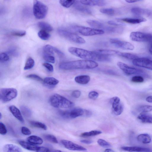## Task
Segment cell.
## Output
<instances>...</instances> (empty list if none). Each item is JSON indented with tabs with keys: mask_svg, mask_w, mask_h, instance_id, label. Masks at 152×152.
<instances>
[{
	"mask_svg": "<svg viewBox=\"0 0 152 152\" xmlns=\"http://www.w3.org/2000/svg\"><path fill=\"white\" fill-rule=\"evenodd\" d=\"M26 77L27 78L36 80L41 82H43V80L37 75L34 74H31L27 75Z\"/></svg>",
	"mask_w": 152,
	"mask_h": 152,
	"instance_id": "cell-41",
	"label": "cell"
},
{
	"mask_svg": "<svg viewBox=\"0 0 152 152\" xmlns=\"http://www.w3.org/2000/svg\"><path fill=\"white\" fill-rule=\"evenodd\" d=\"M57 32L61 37L72 42L80 44L86 42L85 40L83 38L65 29L59 28L57 30Z\"/></svg>",
	"mask_w": 152,
	"mask_h": 152,
	"instance_id": "cell-6",
	"label": "cell"
},
{
	"mask_svg": "<svg viewBox=\"0 0 152 152\" xmlns=\"http://www.w3.org/2000/svg\"><path fill=\"white\" fill-rule=\"evenodd\" d=\"M1 117H2V115H1V113H0V119H1Z\"/></svg>",
	"mask_w": 152,
	"mask_h": 152,
	"instance_id": "cell-62",
	"label": "cell"
},
{
	"mask_svg": "<svg viewBox=\"0 0 152 152\" xmlns=\"http://www.w3.org/2000/svg\"><path fill=\"white\" fill-rule=\"evenodd\" d=\"M52 152H64L58 150H56L53 151Z\"/></svg>",
	"mask_w": 152,
	"mask_h": 152,
	"instance_id": "cell-61",
	"label": "cell"
},
{
	"mask_svg": "<svg viewBox=\"0 0 152 152\" xmlns=\"http://www.w3.org/2000/svg\"><path fill=\"white\" fill-rule=\"evenodd\" d=\"M21 112L25 117L28 118L32 115V112L30 109L27 107L22 105L20 107Z\"/></svg>",
	"mask_w": 152,
	"mask_h": 152,
	"instance_id": "cell-34",
	"label": "cell"
},
{
	"mask_svg": "<svg viewBox=\"0 0 152 152\" xmlns=\"http://www.w3.org/2000/svg\"><path fill=\"white\" fill-rule=\"evenodd\" d=\"M74 6L76 9L80 12L88 14H92V12L89 8L82 5L78 1L75 3Z\"/></svg>",
	"mask_w": 152,
	"mask_h": 152,
	"instance_id": "cell-25",
	"label": "cell"
},
{
	"mask_svg": "<svg viewBox=\"0 0 152 152\" xmlns=\"http://www.w3.org/2000/svg\"><path fill=\"white\" fill-rule=\"evenodd\" d=\"M15 48H12L9 50V52L11 54H13V55H16L17 54V52Z\"/></svg>",
	"mask_w": 152,
	"mask_h": 152,
	"instance_id": "cell-57",
	"label": "cell"
},
{
	"mask_svg": "<svg viewBox=\"0 0 152 152\" xmlns=\"http://www.w3.org/2000/svg\"><path fill=\"white\" fill-rule=\"evenodd\" d=\"M137 118L142 123L152 124V115L148 112H141Z\"/></svg>",
	"mask_w": 152,
	"mask_h": 152,
	"instance_id": "cell-19",
	"label": "cell"
},
{
	"mask_svg": "<svg viewBox=\"0 0 152 152\" xmlns=\"http://www.w3.org/2000/svg\"><path fill=\"white\" fill-rule=\"evenodd\" d=\"M133 64L137 66L152 70V60L146 58H137L133 60Z\"/></svg>",
	"mask_w": 152,
	"mask_h": 152,
	"instance_id": "cell-14",
	"label": "cell"
},
{
	"mask_svg": "<svg viewBox=\"0 0 152 152\" xmlns=\"http://www.w3.org/2000/svg\"><path fill=\"white\" fill-rule=\"evenodd\" d=\"M121 149L124 151L130 152H151L152 151L148 148L137 146H124L122 147Z\"/></svg>",
	"mask_w": 152,
	"mask_h": 152,
	"instance_id": "cell-16",
	"label": "cell"
},
{
	"mask_svg": "<svg viewBox=\"0 0 152 152\" xmlns=\"http://www.w3.org/2000/svg\"><path fill=\"white\" fill-rule=\"evenodd\" d=\"M146 100L149 103H152V96L147 97L146 99Z\"/></svg>",
	"mask_w": 152,
	"mask_h": 152,
	"instance_id": "cell-58",
	"label": "cell"
},
{
	"mask_svg": "<svg viewBox=\"0 0 152 152\" xmlns=\"http://www.w3.org/2000/svg\"><path fill=\"white\" fill-rule=\"evenodd\" d=\"M140 111L148 112L152 111V106L142 105L138 107V109Z\"/></svg>",
	"mask_w": 152,
	"mask_h": 152,
	"instance_id": "cell-43",
	"label": "cell"
},
{
	"mask_svg": "<svg viewBox=\"0 0 152 152\" xmlns=\"http://www.w3.org/2000/svg\"><path fill=\"white\" fill-rule=\"evenodd\" d=\"M107 23L110 25L115 26H122L121 24L117 23L114 21H108Z\"/></svg>",
	"mask_w": 152,
	"mask_h": 152,
	"instance_id": "cell-54",
	"label": "cell"
},
{
	"mask_svg": "<svg viewBox=\"0 0 152 152\" xmlns=\"http://www.w3.org/2000/svg\"><path fill=\"white\" fill-rule=\"evenodd\" d=\"M8 55L5 53H1L0 54V61L1 62L8 61L9 59Z\"/></svg>",
	"mask_w": 152,
	"mask_h": 152,
	"instance_id": "cell-45",
	"label": "cell"
},
{
	"mask_svg": "<svg viewBox=\"0 0 152 152\" xmlns=\"http://www.w3.org/2000/svg\"><path fill=\"white\" fill-rule=\"evenodd\" d=\"M75 1L74 0H60L59 1L60 4L63 7L68 8L75 3Z\"/></svg>",
	"mask_w": 152,
	"mask_h": 152,
	"instance_id": "cell-39",
	"label": "cell"
},
{
	"mask_svg": "<svg viewBox=\"0 0 152 152\" xmlns=\"http://www.w3.org/2000/svg\"><path fill=\"white\" fill-rule=\"evenodd\" d=\"M102 133V132L98 130H92L89 132H86L82 133L81 136L82 137H88L94 136L99 134Z\"/></svg>",
	"mask_w": 152,
	"mask_h": 152,
	"instance_id": "cell-37",
	"label": "cell"
},
{
	"mask_svg": "<svg viewBox=\"0 0 152 152\" xmlns=\"http://www.w3.org/2000/svg\"><path fill=\"white\" fill-rule=\"evenodd\" d=\"M34 64L35 62L34 59L30 57L27 59L24 69L25 70L31 69L34 67Z\"/></svg>",
	"mask_w": 152,
	"mask_h": 152,
	"instance_id": "cell-35",
	"label": "cell"
},
{
	"mask_svg": "<svg viewBox=\"0 0 152 152\" xmlns=\"http://www.w3.org/2000/svg\"><path fill=\"white\" fill-rule=\"evenodd\" d=\"M100 54L109 56V55H116L118 51L108 49H98L94 51Z\"/></svg>",
	"mask_w": 152,
	"mask_h": 152,
	"instance_id": "cell-28",
	"label": "cell"
},
{
	"mask_svg": "<svg viewBox=\"0 0 152 152\" xmlns=\"http://www.w3.org/2000/svg\"><path fill=\"white\" fill-rule=\"evenodd\" d=\"M70 29L85 36L100 35L104 33L102 30L78 25L71 26H70Z\"/></svg>",
	"mask_w": 152,
	"mask_h": 152,
	"instance_id": "cell-5",
	"label": "cell"
},
{
	"mask_svg": "<svg viewBox=\"0 0 152 152\" xmlns=\"http://www.w3.org/2000/svg\"><path fill=\"white\" fill-rule=\"evenodd\" d=\"M85 110L81 108H76L69 110H61L59 112L62 117L68 119H72L82 116L84 114Z\"/></svg>",
	"mask_w": 152,
	"mask_h": 152,
	"instance_id": "cell-10",
	"label": "cell"
},
{
	"mask_svg": "<svg viewBox=\"0 0 152 152\" xmlns=\"http://www.w3.org/2000/svg\"><path fill=\"white\" fill-rule=\"evenodd\" d=\"M101 12L107 15L112 16L115 14V10L112 8H102L100 10Z\"/></svg>",
	"mask_w": 152,
	"mask_h": 152,
	"instance_id": "cell-40",
	"label": "cell"
},
{
	"mask_svg": "<svg viewBox=\"0 0 152 152\" xmlns=\"http://www.w3.org/2000/svg\"><path fill=\"white\" fill-rule=\"evenodd\" d=\"M98 144L101 146L106 148L110 147L111 145L108 142L102 139H99L97 140Z\"/></svg>",
	"mask_w": 152,
	"mask_h": 152,
	"instance_id": "cell-42",
	"label": "cell"
},
{
	"mask_svg": "<svg viewBox=\"0 0 152 152\" xmlns=\"http://www.w3.org/2000/svg\"><path fill=\"white\" fill-rule=\"evenodd\" d=\"M87 23L91 26L94 28L102 30L107 33L112 34H120L123 31L122 26H112L105 25L99 21L92 20H88Z\"/></svg>",
	"mask_w": 152,
	"mask_h": 152,
	"instance_id": "cell-4",
	"label": "cell"
},
{
	"mask_svg": "<svg viewBox=\"0 0 152 152\" xmlns=\"http://www.w3.org/2000/svg\"><path fill=\"white\" fill-rule=\"evenodd\" d=\"M68 51L72 55L85 60L102 62L109 61L110 60L109 56L100 54L94 51L74 47L69 48Z\"/></svg>",
	"mask_w": 152,
	"mask_h": 152,
	"instance_id": "cell-1",
	"label": "cell"
},
{
	"mask_svg": "<svg viewBox=\"0 0 152 152\" xmlns=\"http://www.w3.org/2000/svg\"><path fill=\"white\" fill-rule=\"evenodd\" d=\"M43 137L46 140L54 143H58V140L56 137L51 134H45L43 136Z\"/></svg>",
	"mask_w": 152,
	"mask_h": 152,
	"instance_id": "cell-38",
	"label": "cell"
},
{
	"mask_svg": "<svg viewBox=\"0 0 152 152\" xmlns=\"http://www.w3.org/2000/svg\"><path fill=\"white\" fill-rule=\"evenodd\" d=\"M137 140L142 143L147 144L150 143L151 141L150 136L148 134H141L139 135L137 137Z\"/></svg>",
	"mask_w": 152,
	"mask_h": 152,
	"instance_id": "cell-29",
	"label": "cell"
},
{
	"mask_svg": "<svg viewBox=\"0 0 152 152\" xmlns=\"http://www.w3.org/2000/svg\"><path fill=\"white\" fill-rule=\"evenodd\" d=\"M7 132V130L5 125L2 122H0V134L4 135Z\"/></svg>",
	"mask_w": 152,
	"mask_h": 152,
	"instance_id": "cell-48",
	"label": "cell"
},
{
	"mask_svg": "<svg viewBox=\"0 0 152 152\" xmlns=\"http://www.w3.org/2000/svg\"><path fill=\"white\" fill-rule=\"evenodd\" d=\"M54 48L50 45H45L43 48V55L54 56Z\"/></svg>",
	"mask_w": 152,
	"mask_h": 152,
	"instance_id": "cell-30",
	"label": "cell"
},
{
	"mask_svg": "<svg viewBox=\"0 0 152 152\" xmlns=\"http://www.w3.org/2000/svg\"><path fill=\"white\" fill-rule=\"evenodd\" d=\"M117 65L118 67L127 75H142L144 74V72L143 70L131 67L121 62H118Z\"/></svg>",
	"mask_w": 152,
	"mask_h": 152,
	"instance_id": "cell-11",
	"label": "cell"
},
{
	"mask_svg": "<svg viewBox=\"0 0 152 152\" xmlns=\"http://www.w3.org/2000/svg\"><path fill=\"white\" fill-rule=\"evenodd\" d=\"M43 65L49 72H53V67L52 64L49 63L45 62L43 63Z\"/></svg>",
	"mask_w": 152,
	"mask_h": 152,
	"instance_id": "cell-51",
	"label": "cell"
},
{
	"mask_svg": "<svg viewBox=\"0 0 152 152\" xmlns=\"http://www.w3.org/2000/svg\"><path fill=\"white\" fill-rule=\"evenodd\" d=\"M21 132L23 134L29 135L31 134V132L30 129L25 126H22L21 128Z\"/></svg>",
	"mask_w": 152,
	"mask_h": 152,
	"instance_id": "cell-50",
	"label": "cell"
},
{
	"mask_svg": "<svg viewBox=\"0 0 152 152\" xmlns=\"http://www.w3.org/2000/svg\"><path fill=\"white\" fill-rule=\"evenodd\" d=\"M149 44V51L150 53L152 54V39L148 42Z\"/></svg>",
	"mask_w": 152,
	"mask_h": 152,
	"instance_id": "cell-56",
	"label": "cell"
},
{
	"mask_svg": "<svg viewBox=\"0 0 152 152\" xmlns=\"http://www.w3.org/2000/svg\"><path fill=\"white\" fill-rule=\"evenodd\" d=\"M80 142L86 144H89L92 142L91 140H80Z\"/></svg>",
	"mask_w": 152,
	"mask_h": 152,
	"instance_id": "cell-55",
	"label": "cell"
},
{
	"mask_svg": "<svg viewBox=\"0 0 152 152\" xmlns=\"http://www.w3.org/2000/svg\"><path fill=\"white\" fill-rule=\"evenodd\" d=\"M3 152H23L19 146L11 144L4 145L3 148Z\"/></svg>",
	"mask_w": 152,
	"mask_h": 152,
	"instance_id": "cell-20",
	"label": "cell"
},
{
	"mask_svg": "<svg viewBox=\"0 0 152 152\" xmlns=\"http://www.w3.org/2000/svg\"><path fill=\"white\" fill-rule=\"evenodd\" d=\"M26 32L25 31H14L12 32V35L18 37H23L26 35Z\"/></svg>",
	"mask_w": 152,
	"mask_h": 152,
	"instance_id": "cell-49",
	"label": "cell"
},
{
	"mask_svg": "<svg viewBox=\"0 0 152 152\" xmlns=\"http://www.w3.org/2000/svg\"><path fill=\"white\" fill-rule=\"evenodd\" d=\"M140 0H126L125 1L126 2L130 3H133L136 2H138V1H139Z\"/></svg>",
	"mask_w": 152,
	"mask_h": 152,
	"instance_id": "cell-59",
	"label": "cell"
},
{
	"mask_svg": "<svg viewBox=\"0 0 152 152\" xmlns=\"http://www.w3.org/2000/svg\"><path fill=\"white\" fill-rule=\"evenodd\" d=\"M61 142L66 148L72 151H85L86 149L83 146L66 140H62Z\"/></svg>",
	"mask_w": 152,
	"mask_h": 152,
	"instance_id": "cell-15",
	"label": "cell"
},
{
	"mask_svg": "<svg viewBox=\"0 0 152 152\" xmlns=\"http://www.w3.org/2000/svg\"><path fill=\"white\" fill-rule=\"evenodd\" d=\"M104 152H115L113 150L110 149H106Z\"/></svg>",
	"mask_w": 152,
	"mask_h": 152,
	"instance_id": "cell-60",
	"label": "cell"
},
{
	"mask_svg": "<svg viewBox=\"0 0 152 152\" xmlns=\"http://www.w3.org/2000/svg\"><path fill=\"white\" fill-rule=\"evenodd\" d=\"M130 38L134 41L148 43L152 39V34L140 31L132 32L130 34Z\"/></svg>",
	"mask_w": 152,
	"mask_h": 152,
	"instance_id": "cell-9",
	"label": "cell"
},
{
	"mask_svg": "<svg viewBox=\"0 0 152 152\" xmlns=\"http://www.w3.org/2000/svg\"><path fill=\"white\" fill-rule=\"evenodd\" d=\"M110 41L115 47L123 49L132 50L134 48V46L132 43L118 39H110Z\"/></svg>",
	"mask_w": 152,
	"mask_h": 152,
	"instance_id": "cell-13",
	"label": "cell"
},
{
	"mask_svg": "<svg viewBox=\"0 0 152 152\" xmlns=\"http://www.w3.org/2000/svg\"><path fill=\"white\" fill-rule=\"evenodd\" d=\"M29 123L33 127L45 130H47V127L46 125L42 122L32 121L29 122Z\"/></svg>",
	"mask_w": 152,
	"mask_h": 152,
	"instance_id": "cell-32",
	"label": "cell"
},
{
	"mask_svg": "<svg viewBox=\"0 0 152 152\" xmlns=\"http://www.w3.org/2000/svg\"><path fill=\"white\" fill-rule=\"evenodd\" d=\"M80 3L83 4L90 6H103L106 4L104 0H81Z\"/></svg>",
	"mask_w": 152,
	"mask_h": 152,
	"instance_id": "cell-21",
	"label": "cell"
},
{
	"mask_svg": "<svg viewBox=\"0 0 152 152\" xmlns=\"http://www.w3.org/2000/svg\"><path fill=\"white\" fill-rule=\"evenodd\" d=\"M99 96V94L96 91H92L90 92L88 94L89 98L93 100L96 99Z\"/></svg>",
	"mask_w": 152,
	"mask_h": 152,
	"instance_id": "cell-47",
	"label": "cell"
},
{
	"mask_svg": "<svg viewBox=\"0 0 152 152\" xmlns=\"http://www.w3.org/2000/svg\"><path fill=\"white\" fill-rule=\"evenodd\" d=\"M90 77L88 75H81L76 77L75 78V81L80 84H86L90 81Z\"/></svg>",
	"mask_w": 152,
	"mask_h": 152,
	"instance_id": "cell-26",
	"label": "cell"
},
{
	"mask_svg": "<svg viewBox=\"0 0 152 152\" xmlns=\"http://www.w3.org/2000/svg\"><path fill=\"white\" fill-rule=\"evenodd\" d=\"M98 66V64L94 61L85 59L64 62L60 63L59 68L63 70L77 69H92Z\"/></svg>",
	"mask_w": 152,
	"mask_h": 152,
	"instance_id": "cell-2",
	"label": "cell"
},
{
	"mask_svg": "<svg viewBox=\"0 0 152 152\" xmlns=\"http://www.w3.org/2000/svg\"><path fill=\"white\" fill-rule=\"evenodd\" d=\"M118 20L126 23L132 24H138L146 21V19L143 17L137 18H126L118 19Z\"/></svg>",
	"mask_w": 152,
	"mask_h": 152,
	"instance_id": "cell-18",
	"label": "cell"
},
{
	"mask_svg": "<svg viewBox=\"0 0 152 152\" xmlns=\"http://www.w3.org/2000/svg\"><path fill=\"white\" fill-rule=\"evenodd\" d=\"M36 151V152H52L48 148L43 146L38 147Z\"/></svg>",
	"mask_w": 152,
	"mask_h": 152,
	"instance_id": "cell-52",
	"label": "cell"
},
{
	"mask_svg": "<svg viewBox=\"0 0 152 152\" xmlns=\"http://www.w3.org/2000/svg\"><path fill=\"white\" fill-rule=\"evenodd\" d=\"M110 102L113 113L116 115H121L123 111L124 107L120 98L117 96L111 98Z\"/></svg>",
	"mask_w": 152,
	"mask_h": 152,
	"instance_id": "cell-12",
	"label": "cell"
},
{
	"mask_svg": "<svg viewBox=\"0 0 152 152\" xmlns=\"http://www.w3.org/2000/svg\"><path fill=\"white\" fill-rule=\"evenodd\" d=\"M18 95L17 90L14 88H2L0 90V99L6 103L15 98Z\"/></svg>",
	"mask_w": 152,
	"mask_h": 152,
	"instance_id": "cell-8",
	"label": "cell"
},
{
	"mask_svg": "<svg viewBox=\"0 0 152 152\" xmlns=\"http://www.w3.org/2000/svg\"><path fill=\"white\" fill-rule=\"evenodd\" d=\"M38 26L42 30L47 31H53V28L49 24L44 22H40L38 23Z\"/></svg>",
	"mask_w": 152,
	"mask_h": 152,
	"instance_id": "cell-33",
	"label": "cell"
},
{
	"mask_svg": "<svg viewBox=\"0 0 152 152\" xmlns=\"http://www.w3.org/2000/svg\"><path fill=\"white\" fill-rule=\"evenodd\" d=\"M59 82V81L54 77H47L43 79V83L46 86L53 88L58 84Z\"/></svg>",
	"mask_w": 152,
	"mask_h": 152,
	"instance_id": "cell-23",
	"label": "cell"
},
{
	"mask_svg": "<svg viewBox=\"0 0 152 152\" xmlns=\"http://www.w3.org/2000/svg\"><path fill=\"white\" fill-rule=\"evenodd\" d=\"M20 145L24 148L31 151H36L39 146L28 142L20 141Z\"/></svg>",
	"mask_w": 152,
	"mask_h": 152,
	"instance_id": "cell-24",
	"label": "cell"
},
{
	"mask_svg": "<svg viewBox=\"0 0 152 152\" xmlns=\"http://www.w3.org/2000/svg\"><path fill=\"white\" fill-rule=\"evenodd\" d=\"M49 101L50 104L55 108H68L72 107L74 105L72 102L57 94L51 95Z\"/></svg>",
	"mask_w": 152,
	"mask_h": 152,
	"instance_id": "cell-3",
	"label": "cell"
},
{
	"mask_svg": "<svg viewBox=\"0 0 152 152\" xmlns=\"http://www.w3.org/2000/svg\"><path fill=\"white\" fill-rule=\"evenodd\" d=\"M81 94L80 91L79 90H75L72 91V97L76 98H77L80 97Z\"/></svg>",
	"mask_w": 152,
	"mask_h": 152,
	"instance_id": "cell-53",
	"label": "cell"
},
{
	"mask_svg": "<svg viewBox=\"0 0 152 152\" xmlns=\"http://www.w3.org/2000/svg\"><path fill=\"white\" fill-rule=\"evenodd\" d=\"M28 142L35 145H41L43 143V140L40 137L36 135H31L27 139Z\"/></svg>",
	"mask_w": 152,
	"mask_h": 152,
	"instance_id": "cell-27",
	"label": "cell"
},
{
	"mask_svg": "<svg viewBox=\"0 0 152 152\" xmlns=\"http://www.w3.org/2000/svg\"><path fill=\"white\" fill-rule=\"evenodd\" d=\"M43 58L47 62L52 63L55 62V59L54 56L43 55Z\"/></svg>",
	"mask_w": 152,
	"mask_h": 152,
	"instance_id": "cell-44",
	"label": "cell"
},
{
	"mask_svg": "<svg viewBox=\"0 0 152 152\" xmlns=\"http://www.w3.org/2000/svg\"><path fill=\"white\" fill-rule=\"evenodd\" d=\"M10 111L13 115L21 123L24 122V120L21 115V112L15 106L12 105L9 107Z\"/></svg>",
	"mask_w": 152,
	"mask_h": 152,
	"instance_id": "cell-17",
	"label": "cell"
},
{
	"mask_svg": "<svg viewBox=\"0 0 152 152\" xmlns=\"http://www.w3.org/2000/svg\"><path fill=\"white\" fill-rule=\"evenodd\" d=\"M116 55L125 58L132 60L138 58V57L135 55L119 51H118Z\"/></svg>",
	"mask_w": 152,
	"mask_h": 152,
	"instance_id": "cell-31",
	"label": "cell"
},
{
	"mask_svg": "<svg viewBox=\"0 0 152 152\" xmlns=\"http://www.w3.org/2000/svg\"><path fill=\"white\" fill-rule=\"evenodd\" d=\"M131 11L133 14L137 16L149 15L151 13V12L148 10L143 9L138 7L132 8Z\"/></svg>",
	"mask_w": 152,
	"mask_h": 152,
	"instance_id": "cell-22",
	"label": "cell"
},
{
	"mask_svg": "<svg viewBox=\"0 0 152 152\" xmlns=\"http://www.w3.org/2000/svg\"><path fill=\"white\" fill-rule=\"evenodd\" d=\"M48 11V7L45 4L39 1H34L33 12L36 18L39 19L44 18L47 14Z\"/></svg>",
	"mask_w": 152,
	"mask_h": 152,
	"instance_id": "cell-7",
	"label": "cell"
},
{
	"mask_svg": "<svg viewBox=\"0 0 152 152\" xmlns=\"http://www.w3.org/2000/svg\"><path fill=\"white\" fill-rule=\"evenodd\" d=\"M131 81L135 83H142L144 81V79L141 76L137 75L133 77L132 78Z\"/></svg>",
	"mask_w": 152,
	"mask_h": 152,
	"instance_id": "cell-46",
	"label": "cell"
},
{
	"mask_svg": "<svg viewBox=\"0 0 152 152\" xmlns=\"http://www.w3.org/2000/svg\"><path fill=\"white\" fill-rule=\"evenodd\" d=\"M38 35L40 39L43 40H48L50 37V35L47 31L43 30L38 32Z\"/></svg>",
	"mask_w": 152,
	"mask_h": 152,
	"instance_id": "cell-36",
	"label": "cell"
}]
</instances>
